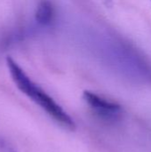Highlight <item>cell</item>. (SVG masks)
Instances as JSON below:
<instances>
[{
    "label": "cell",
    "instance_id": "1",
    "mask_svg": "<svg viewBox=\"0 0 151 152\" xmlns=\"http://www.w3.org/2000/svg\"><path fill=\"white\" fill-rule=\"evenodd\" d=\"M6 64L12 79L20 92L39 105L62 126L70 131L76 129V124L71 117L49 94L34 83L12 57L6 58Z\"/></svg>",
    "mask_w": 151,
    "mask_h": 152
},
{
    "label": "cell",
    "instance_id": "2",
    "mask_svg": "<svg viewBox=\"0 0 151 152\" xmlns=\"http://www.w3.org/2000/svg\"><path fill=\"white\" fill-rule=\"evenodd\" d=\"M84 99L92 110L102 118L115 120L120 117L122 108L116 102H109L89 91L84 92Z\"/></svg>",
    "mask_w": 151,
    "mask_h": 152
},
{
    "label": "cell",
    "instance_id": "3",
    "mask_svg": "<svg viewBox=\"0 0 151 152\" xmlns=\"http://www.w3.org/2000/svg\"><path fill=\"white\" fill-rule=\"evenodd\" d=\"M55 16V10L53 3L49 0H41L36 7L35 18L38 24L49 26L53 23Z\"/></svg>",
    "mask_w": 151,
    "mask_h": 152
},
{
    "label": "cell",
    "instance_id": "4",
    "mask_svg": "<svg viewBox=\"0 0 151 152\" xmlns=\"http://www.w3.org/2000/svg\"><path fill=\"white\" fill-rule=\"evenodd\" d=\"M0 152H17V151L9 141L0 136Z\"/></svg>",
    "mask_w": 151,
    "mask_h": 152
}]
</instances>
